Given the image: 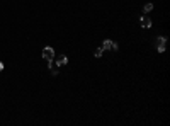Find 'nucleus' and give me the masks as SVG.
<instances>
[{"instance_id":"obj_1","label":"nucleus","mask_w":170,"mask_h":126,"mask_svg":"<svg viewBox=\"0 0 170 126\" xmlns=\"http://www.w3.org/2000/svg\"><path fill=\"white\" fill-rule=\"evenodd\" d=\"M43 58L48 60V62H53V60H55V51H53L51 46H46V48L43 49Z\"/></svg>"},{"instance_id":"obj_2","label":"nucleus","mask_w":170,"mask_h":126,"mask_svg":"<svg viewBox=\"0 0 170 126\" xmlns=\"http://www.w3.org/2000/svg\"><path fill=\"white\" fill-rule=\"evenodd\" d=\"M165 44H167V39H165V38H158L157 39V49L160 53L165 51Z\"/></svg>"},{"instance_id":"obj_3","label":"nucleus","mask_w":170,"mask_h":126,"mask_svg":"<svg viewBox=\"0 0 170 126\" xmlns=\"http://www.w3.org/2000/svg\"><path fill=\"white\" fill-rule=\"evenodd\" d=\"M140 26L145 27V29L151 27V19H148V17H141V19H140Z\"/></svg>"},{"instance_id":"obj_4","label":"nucleus","mask_w":170,"mask_h":126,"mask_svg":"<svg viewBox=\"0 0 170 126\" xmlns=\"http://www.w3.org/2000/svg\"><path fill=\"white\" fill-rule=\"evenodd\" d=\"M67 63H68V58L65 55H60L56 58V65H58V67H63V65H67Z\"/></svg>"},{"instance_id":"obj_5","label":"nucleus","mask_w":170,"mask_h":126,"mask_svg":"<svg viewBox=\"0 0 170 126\" xmlns=\"http://www.w3.org/2000/svg\"><path fill=\"white\" fill-rule=\"evenodd\" d=\"M113 48V41L111 39H106V41L102 43V49H111Z\"/></svg>"},{"instance_id":"obj_6","label":"nucleus","mask_w":170,"mask_h":126,"mask_svg":"<svg viewBox=\"0 0 170 126\" xmlns=\"http://www.w3.org/2000/svg\"><path fill=\"white\" fill-rule=\"evenodd\" d=\"M151 9H153V3H146V5L143 7V10H145V12H150Z\"/></svg>"},{"instance_id":"obj_7","label":"nucleus","mask_w":170,"mask_h":126,"mask_svg":"<svg viewBox=\"0 0 170 126\" xmlns=\"http://www.w3.org/2000/svg\"><path fill=\"white\" fill-rule=\"evenodd\" d=\"M102 51H104L102 48H97L95 49V56H97V58H100V56H102Z\"/></svg>"},{"instance_id":"obj_8","label":"nucleus","mask_w":170,"mask_h":126,"mask_svg":"<svg viewBox=\"0 0 170 126\" xmlns=\"http://www.w3.org/2000/svg\"><path fill=\"white\" fill-rule=\"evenodd\" d=\"M111 49H114V51H117V49H119V44H117V43H113V48H111Z\"/></svg>"},{"instance_id":"obj_9","label":"nucleus","mask_w":170,"mask_h":126,"mask_svg":"<svg viewBox=\"0 0 170 126\" xmlns=\"http://www.w3.org/2000/svg\"><path fill=\"white\" fill-rule=\"evenodd\" d=\"M3 70V63H0V72H2Z\"/></svg>"}]
</instances>
